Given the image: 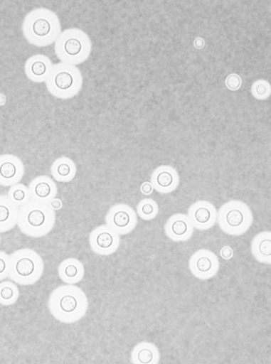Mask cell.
<instances>
[{
  "instance_id": "obj_1",
  "label": "cell",
  "mask_w": 271,
  "mask_h": 364,
  "mask_svg": "<svg viewBox=\"0 0 271 364\" xmlns=\"http://www.w3.org/2000/svg\"><path fill=\"white\" fill-rule=\"evenodd\" d=\"M48 308L51 316L65 324L75 323L87 314L89 300L85 292L73 285H61L51 293Z\"/></svg>"
},
{
  "instance_id": "obj_2",
  "label": "cell",
  "mask_w": 271,
  "mask_h": 364,
  "mask_svg": "<svg viewBox=\"0 0 271 364\" xmlns=\"http://www.w3.org/2000/svg\"><path fill=\"white\" fill-rule=\"evenodd\" d=\"M23 31L31 44L45 47L55 42L61 33V27L55 14L48 9H39L26 16Z\"/></svg>"
},
{
  "instance_id": "obj_3",
  "label": "cell",
  "mask_w": 271,
  "mask_h": 364,
  "mask_svg": "<svg viewBox=\"0 0 271 364\" xmlns=\"http://www.w3.org/2000/svg\"><path fill=\"white\" fill-rule=\"evenodd\" d=\"M55 223V212L48 203L31 200L18 210V226L31 237H41L49 234Z\"/></svg>"
},
{
  "instance_id": "obj_4",
  "label": "cell",
  "mask_w": 271,
  "mask_h": 364,
  "mask_svg": "<svg viewBox=\"0 0 271 364\" xmlns=\"http://www.w3.org/2000/svg\"><path fill=\"white\" fill-rule=\"evenodd\" d=\"M92 48L90 37L78 28L61 32L55 42V52L60 62L74 66L84 63L90 57Z\"/></svg>"
},
{
  "instance_id": "obj_5",
  "label": "cell",
  "mask_w": 271,
  "mask_h": 364,
  "mask_svg": "<svg viewBox=\"0 0 271 364\" xmlns=\"http://www.w3.org/2000/svg\"><path fill=\"white\" fill-rule=\"evenodd\" d=\"M46 83L48 92L53 96L68 100L80 93L83 78L80 70L76 66L60 63L53 65Z\"/></svg>"
},
{
  "instance_id": "obj_6",
  "label": "cell",
  "mask_w": 271,
  "mask_h": 364,
  "mask_svg": "<svg viewBox=\"0 0 271 364\" xmlns=\"http://www.w3.org/2000/svg\"><path fill=\"white\" fill-rule=\"evenodd\" d=\"M11 280L18 285L31 286L38 282L44 272L42 257L34 250L22 249L11 255Z\"/></svg>"
},
{
  "instance_id": "obj_7",
  "label": "cell",
  "mask_w": 271,
  "mask_h": 364,
  "mask_svg": "<svg viewBox=\"0 0 271 364\" xmlns=\"http://www.w3.org/2000/svg\"><path fill=\"white\" fill-rule=\"evenodd\" d=\"M217 221L224 232L238 236L250 229L253 223V215L247 204L231 200L220 208Z\"/></svg>"
},
{
  "instance_id": "obj_8",
  "label": "cell",
  "mask_w": 271,
  "mask_h": 364,
  "mask_svg": "<svg viewBox=\"0 0 271 364\" xmlns=\"http://www.w3.org/2000/svg\"><path fill=\"white\" fill-rule=\"evenodd\" d=\"M89 240L91 250L103 257L115 254L120 245V235L107 225L95 228L90 234Z\"/></svg>"
},
{
  "instance_id": "obj_9",
  "label": "cell",
  "mask_w": 271,
  "mask_h": 364,
  "mask_svg": "<svg viewBox=\"0 0 271 364\" xmlns=\"http://www.w3.org/2000/svg\"><path fill=\"white\" fill-rule=\"evenodd\" d=\"M106 225L119 235L132 232L138 225L137 213L128 205L117 204L111 207L105 216Z\"/></svg>"
},
{
  "instance_id": "obj_10",
  "label": "cell",
  "mask_w": 271,
  "mask_h": 364,
  "mask_svg": "<svg viewBox=\"0 0 271 364\" xmlns=\"http://www.w3.org/2000/svg\"><path fill=\"white\" fill-rule=\"evenodd\" d=\"M189 270L200 280H208L217 275L220 262L217 255L206 250L195 252L189 259Z\"/></svg>"
},
{
  "instance_id": "obj_11",
  "label": "cell",
  "mask_w": 271,
  "mask_h": 364,
  "mask_svg": "<svg viewBox=\"0 0 271 364\" xmlns=\"http://www.w3.org/2000/svg\"><path fill=\"white\" fill-rule=\"evenodd\" d=\"M188 217L193 228L206 230L213 228L218 220V211L212 203L208 201H198L188 209Z\"/></svg>"
},
{
  "instance_id": "obj_12",
  "label": "cell",
  "mask_w": 271,
  "mask_h": 364,
  "mask_svg": "<svg viewBox=\"0 0 271 364\" xmlns=\"http://www.w3.org/2000/svg\"><path fill=\"white\" fill-rule=\"evenodd\" d=\"M25 167L22 161L14 155L0 156V186L12 187L23 179Z\"/></svg>"
},
{
  "instance_id": "obj_13",
  "label": "cell",
  "mask_w": 271,
  "mask_h": 364,
  "mask_svg": "<svg viewBox=\"0 0 271 364\" xmlns=\"http://www.w3.org/2000/svg\"><path fill=\"white\" fill-rule=\"evenodd\" d=\"M193 229L188 215L183 213L171 215L165 225L166 235L175 242L189 240L193 233Z\"/></svg>"
},
{
  "instance_id": "obj_14",
  "label": "cell",
  "mask_w": 271,
  "mask_h": 364,
  "mask_svg": "<svg viewBox=\"0 0 271 364\" xmlns=\"http://www.w3.org/2000/svg\"><path fill=\"white\" fill-rule=\"evenodd\" d=\"M28 188L32 200L48 204L58 194L55 181L47 176H39L33 178Z\"/></svg>"
},
{
  "instance_id": "obj_15",
  "label": "cell",
  "mask_w": 271,
  "mask_h": 364,
  "mask_svg": "<svg viewBox=\"0 0 271 364\" xmlns=\"http://www.w3.org/2000/svg\"><path fill=\"white\" fill-rule=\"evenodd\" d=\"M53 64L44 55H35L29 58L25 66L28 78L36 83L44 82L51 73Z\"/></svg>"
},
{
  "instance_id": "obj_16",
  "label": "cell",
  "mask_w": 271,
  "mask_h": 364,
  "mask_svg": "<svg viewBox=\"0 0 271 364\" xmlns=\"http://www.w3.org/2000/svg\"><path fill=\"white\" fill-rule=\"evenodd\" d=\"M151 183L154 189L159 193L169 194L179 187V176L174 168L161 167L154 171Z\"/></svg>"
},
{
  "instance_id": "obj_17",
  "label": "cell",
  "mask_w": 271,
  "mask_h": 364,
  "mask_svg": "<svg viewBox=\"0 0 271 364\" xmlns=\"http://www.w3.org/2000/svg\"><path fill=\"white\" fill-rule=\"evenodd\" d=\"M58 274L63 283L75 285L84 279L85 269L79 259L69 258L60 262L58 267Z\"/></svg>"
},
{
  "instance_id": "obj_18",
  "label": "cell",
  "mask_w": 271,
  "mask_h": 364,
  "mask_svg": "<svg viewBox=\"0 0 271 364\" xmlns=\"http://www.w3.org/2000/svg\"><path fill=\"white\" fill-rule=\"evenodd\" d=\"M161 355L157 346L149 342H142L135 346L131 353V361L134 364H157Z\"/></svg>"
},
{
  "instance_id": "obj_19",
  "label": "cell",
  "mask_w": 271,
  "mask_h": 364,
  "mask_svg": "<svg viewBox=\"0 0 271 364\" xmlns=\"http://www.w3.org/2000/svg\"><path fill=\"white\" fill-rule=\"evenodd\" d=\"M51 172L56 181L69 183L75 178L78 168L73 160L68 157H60L52 164Z\"/></svg>"
},
{
  "instance_id": "obj_20",
  "label": "cell",
  "mask_w": 271,
  "mask_h": 364,
  "mask_svg": "<svg viewBox=\"0 0 271 364\" xmlns=\"http://www.w3.org/2000/svg\"><path fill=\"white\" fill-rule=\"evenodd\" d=\"M18 210L6 196H0V233L14 229L18 224Z\"/></svg>"
},
{
  "instance_id": "obj_21",
  "label": "cell",
  "mask_w": 271,
  "mask_h": 364,
  "mask_svg": "<svg viewBox=\"0 0 271 364\" xmlns=\"http://www.w3.org/2000/svg\"><path fill=\"white\" fill-rule=\"evenodd\" d=\"M253 257L261 264L271 263V233L269 231L256 235L251 244Z\"/></svg>"
},
{
  "instance_id": "obj_22",
  "label": "cell",
  "mask_w": 271,
  "mask_h": 364,
  "mask_svg": "<svg viewBox=\"0 0 271 364\" xmlns=\"http://www.w3.org/2000/svg\"><path fill=\"white\" fill-rule=\"evenodd\" d=\"M20 297V290L13 281L0 283V305L6 307L16 304Z\"/></svg>"
},
{
  "instance_id": "obj_23",
  "label": "cell",
  "mask_w": 271,
  "mask_h": 364,
  "mask_svg": "<svg viewBox=\"0 0 271 364\" xmlns=\"http://www.w3.org/2000/svg\"><path fill=\"white\" fill-rule=\"evenodd\" d=\"M8 198L18 208L25 205L31 199L29 188L21 183L11 187Z\"/></svg>"
},
{
  "instance_id": "obj_24",
  "label": "cell",
  "mask_w": 271,
  "mask_h": 364,
  "mask_svg": "<svg viewBox=\"0 0 271 364\" xmlns=\"http://www.w3.org/2000/svg\"><path fill=\"white\" fill-rule=\"evenodd\" d=\"M159 208L157 203L152 199L142 200L137 205V213L144 220H152L159 214Z\"/></svg>"
},
{
  "instance_id": "obj_25",
  "label": "cell",
  "mask_w": 271,
  "mask_h": 364,
  "mask_svg": "<svg viewBox=\"0 0 271 364\" xmlns=\"http://www.w3.org/2000/svg\"><path fill=\"white\" fill-rule=\"evenodd\" d=\"M11 269V255L4 252H0V281L9 277Z\"/></svg>"
},
{
  "instance_id": "obj_26",
  "label": "cell",
  "mask_w": 271,
  "mask_h": 364,
  "mask_svg": "<svg viewBox=\"0 0 271 364\" xmlns=\"http://www.w3.org/2000/svg\"><path fill=\"white\" fill-rule=\"evenodd\" d=\"M240 85L241 80L240 77L235 75L230 76L227 80L228 87L233 90H238L240 87Z\"/></svg>"
},
{
  "instance_id": "obj_27",
  "label": "cell",
  "mask_w": 271,
  "mask_h": 364,
  "mask_svg": "<svg viewBox=\"0 0 271 364\" xmlns=\"http://www.w3.org/2000/svg\"><path fill=\"white\" fill-rule=\"evenodd\" d=\"M142 192L146 196L151 195L153 193L154 188L151 183V182L147 181L142 186Z\"/></svg>"
},
{
  "instance_id": "obj_28",
  "label": "cell",
  "mask_w": 271,
  "mask_h": 364,
  "mask_svg": "<svg viewBox=\"0 0 271 364\" xmlns=\"http://www.w3.org/2000/svg\"><path fill=\"white\" fill-rule=\"evenodd\" d=\"M221 256L225 259H230L233 257V250L230 247H225L221 250Z\"/></svg>"
},
{
  "instance_id": "obj_29",
  "label": "cell",
  "mask_w": 271,
  "mask_h": 364,
  "mask_svg": "<svg viewBox=\"0 0 271 364\" xmlns=\"http://www.w3.org/2000/svg\"><path fill=\"white\" fill-rule=\"evenodd\" d=\"M49 205H51V207L55 211V210H58L61 208L62 207V203L58 199H53L50 203Z\"/></svg>"
},
{
  "instance_id": "obj_30",
  "label": "cell",
  "mask_w": 271,
  "mask_h": 364,
  "mask_svg": "<svg viewBox=\"0 0 271 364\" xmlns=\"http://www.w3.org/2000/svg\"><path fill=\"white\" fill-rule=\"evenodd\" d=\"M195 46L197 48H202L204 46V41L203 39L198 38L195 41Z\"/></svg>"
},
{
  "instance_id": "obj_31",
  "label": "cell",
  "mask_w": 271,
  "mask_h": 364,
  "mask_svg": "<svg viewBox=\"0 0 271 364\" xmlns=\"http://www.w3.org/2000/svg\"><path fill=\"white\" fill-rule=\"evenodd\" d=\"M257 92L259 95H263L266 92V89L264 86H258L257 88Z\"/></svg>"
},
{
  "instance_id": "obj_32",
  "label": "cell",
  "mask_w": 271,
  "mask_h": 364,
  "mask_svg": "<svg viewBox=\"0 0 271 364\" xmlns=\"http://www.w3.org/2000/svg\"><path fill=\"white\" fill-rule=\"evenodd\" d=\"M0 245H1V237H0Z\"/></svg>"
}]
</instances>
